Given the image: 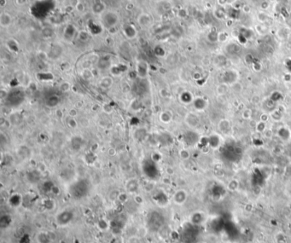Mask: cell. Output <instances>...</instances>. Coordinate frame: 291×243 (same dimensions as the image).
<instances>
[{
    "label": "cell",
    "mask_w": 291,
    "mask_h": 243,
    "mask_svg": "<svg viewBox=\"0 0 291 243\" xmlns=\"http://www.w3.org/2000/svg\"><path fill=\"white\" fill-rule=\"evenodd\" d=\"M12 222V218L9 215H4L0 218V226L2 228H7Z\"/></svg>",
    "instance_id": "obj_12"
},
{
    "label": "cell",
    "mask_w": 291,
    "mask_h": 243,
    "mask_svg": "<svg viewBox=\"0 0 291 243\" xmlns=\"http://www.w3.org/2000/svg\"><path fill=\"white\" fill-rule=\"evenodd\" d=\"M73 213L69 210H64L63 212L59 213L56 217L57 223L61 226L67 225L73 220Z\"/></svg>",
    "instance_id": "obj_4"
},
{
    "label": "cell",
    "mask_w": 291,
    "mask_h": 243,
    "mask_svg": "<svg viewBox=\"0 0 291 243\" xmlns=\"http://www.w3.org/2000/svg\"><path fill=\"white\" fill-rule=\"evenodd\" d=\"M44 206L48 210H52L53 208L55 207V203L52 200H46L44 203Z\"/></svg>",
    "instance_id": "obj_20"
},
{
    "label": "cell",
    "mask_w": 291,
    "mask_h": 243,
    "mask_svg": "<svg viewBox=\"0 0 291 243\" xmlns=\"http://www.w3.org/2000/svg\"><path fill=\"white\" fill-rule=\"evenodd\" d=\"M71 145L73 150H79L82 146V138L79 136H73L71 140Z\"/></svg>",
    "instance_id": "obj_11"
},
{
    "label": "cell",
    "mask_w": 291,
    "mask_h": 243,
    "mask_svg": "<svg viewBox=\"0 0 291 243\" xmlns=\"http://www.w3.org/2000/svg\"><path fill=\"white\" fill-rule=\"evenodd\" d=\"M202 220H203L202 215L201 214V213H194L193 216H192L191 222L193 224L198 225V224H200L202 222Z\"/></svg>",
    "instance_id": "obj_17"
},
{
    "label": "cell",
    "mask_w": 291,
    "mask_h": 243,
    "mask_svg": "<svg viewBox=\"0 0 291 243\" xmlns=\"http://www.w3.org/2000/svg\"><path fill=\"white\" fill-rule=\"evenodd\" d=\"M126 189H127L128 193H135L138 189V182L136 179L128 180L127 184H126Z\"/></svg>",
    "instance_id": "obj_8"
},
{
    "label": "cell",
    "mask_w": 291,
    "mask_h": 243,
    "mask_svg": "<svg viewBox=\"0 0 291 243\" xmlns=\"http://www.w3.org/2000/svg\"><path fill=\"white\" fill-rule=\"evenodd\" d=\"M113 85V79L110 77H104L100 80L99 86L103 90H108Z\"/></svg>",
    "instance_id": "obj_10"
},
{
    "label": "cell",
    "mask_w": 291,
    "mask_h": 243,
    "mask_svg": "<svg viewBox=\"0 0 291 243\" xmlns=\"http://www.w3.org/2000/svg\"><path fill=\"white\" fill-rule=\"evenodd\" d=\"M154 200H156V203L158 205H160V206H165L167 203V201H168V199H167V195L163 192H158V193H156L154 195Z\"/></svg>",
    "instance_id": "obj_9"
},
{
    "label": "cell",
    "mask_w": 291,
    "mask_h": 243,
    "mask_svg": "<svg viewBox=\"0 0 291 243\" xmlns=\"http://www.w3.org/2000/svg\"><path fill=\"white\" fill-rule=\"evenodd\" d=\"M165 218L160 213L153 211L148 216V226L153 231H158L162 228Z\"/></svg>",
    "instance_id": "obj_2"
},
{
    "label": "cell",
    "mask_w": 291,
    "mask_h": 243,
    "mask_svg": "<svg viewBox=\"0 0 291 243\" xmlns=\"http://www.w3.org/2000/svg\"><path fill=\"white\" fill-rule=\"evenodd\" d=\"M30 242H31V239H30L28 235H25L20 239L19 243H30Z\"/></svg>",
    "instance_id": "obj_22"
},
{
    "label": "cell",
    "mask_w": 291,
    "mask_h": 243,
    "mask_svg": "<svg viewBox=\"0 0 291 243\" xmlns=\"http://www.w3.org/2000/svg\"><path fill=\"white\" fill-rule=\"evenodd\" d=\"M69 194L72 198L79 200L86 196L90 191V184L86 179H79L69 187Z\"/></svg>",
    "instance_id": "obj_1"
},
{
    "label": "cell",
    "mask_w": 291,
    "mask_h": 243,
    "mask_svg": "<svg viewBox=\"0 0 291 243\" xmlns=\"http://www.w3.org/2000/svg\"><path fill=\"white\" fill-rule=\"evenodd\" d=\"M186 199H187V194L183 189L178 190L177 192H175V194H173V200L178 205L184 204Z\"/></svg>",
    "instance_id": "obj_5"
},
{
    "label": "cell",
    "mask_w": 291,
    "mask_h": 243,
    "mask_svg": "<svg viewBox=\"0 0 291 243\" xmlns=\"http://www.w3.org/2000/svg\"><path fill=\"white\" fill-rule=\"evenodd\" d=\"M97 226H98V228H99L100 229H102V230H106V229H108V227H110V223H107L105 220L102 219V220H100V221L98 222Z\"/></svg>",
    "instance_id": "obj_19"
},
{
    "label": "cell",
    "mask_w": 291,
    "mask_h": 243,
    "mask_svg": "<svg viewBox=\"0 0 291 243\" xmlns=\"http://www.w3.org/2000/svg\"><path fill=\"white\" fill-rule=\"evenodd\" d=\"M179 155H180V157L182 158V159H184V160H187L188 158L190 157L189 151L185 150V149H183V150L180 151V154Z\"/></svg>",
    "instance_id": "obj_21"
},
{
    "label": "cell",
    "mask_w": 291,
    "mask_h": 243,
    "mask_svg": "<svg viewBox=\"0 0 291 243\" xmlns=\"http://www.w3.org/2000/svg\"><path fill=\"white\" fill-rule=\"evenodd\" d=\"M143 172H144V174L148 178L151 179L156 178L159 175L156 163L154 162L151 159L145 160L144 163L143 164Z\"/></svg>",
    "instance_id": "obj_3"
},
{
    "label": "cell",
    "mask_w": 291,
    "mask_h": 243,
    "mask_svg": "<svg viewBox=\"0 0 291 243\" xmlns=\"http://www.w3.org/2000/svg\"><path fill=\"white\" fill-rule=\"evenodd\" d=\"M185 121L186 124L190 126V127H196L199 124V119L198 117L196 116V115L190 113L188 114L187 116L185 117Z\"/></svg>",
    "instance_id": "obj_7"
},
{
    "label": "cell",
    "mask_w": 291,
    "mask_h": 243,
    "mask_svg": "<svg viewBox=\"0 0 291 243\" xmlns=\"http://www.w3.org/2000/svg\"><path fill=\"white\" fill-rule=\"evenodd\" d=\"M160 120L164 124H168L172 120V115L168 112H162L160 115Z\"/></svg>",
    "instance_id": "obj_16"
},
{
    "label": "cell",
    "mask_w": 291,
    "mask_h": 243,
    "mask_svg": "<svg viewBox=\"0 0 291 243\" xmlns=\"http://www.w3.org/2000/svg\"><path fill=\"white\" fill-rule=\"evenodd\" d=\"M22 202V200H21V196L19 195V194H14L11 196V198L9 199V203L12 207H19L20 205L21 204Z\"/></svg>",
    "instance_id": "obj_13"
},
{
    "label": "cell",
    "mask_w": 291,
    "mask_h": 243,
    "mask_svg": "<svg viewBox=\"0 0 291 243\" xmlns=\"http://www.w3.org/2000/svg\"><path fill=\"white\" fill-rule=\"evenodd\" d=\"M12 94L14 95L15 98H10V97L6 98L9 103H10L12 106H17V105H19L20 103L22 102V101L24 99L23 93L19 91V92H12Z\"/></svg>",
    "instance_id": "obj_6"
},
{
    "label": "cell",
    "mask_w": 291,
    "mask_h": 243,
    "mask_svg": "<svg viewBox=\"0 0 291 243\" xmlns=\"http://www.w3.org/2000/svg\"><path fill=\"white\" fill-rule=\"evenodd\" d=\"M59 101L60 100H59V98L57 96H50L45 101V104L48 107H54L59 103Z\"/></svg>",
    "instance_id": "obj_15"
},
{
    "label": "cell",
    "mask_w": 291,
    "mask_h": 243,
    "mask_svg": "<svg viewBox=\"0 0 291 243\" xmlns=\"http://www.w3.org/2000/svg\"><path fill=\"white\" fill-rule=\"evenodd\" d=\"M37 241H38L39 243H50V236H49V235L47 233L41 232V233H39L38 235V236H37Z\"/></svg>",
    "instance_id": "obj_14"
},
{
    "label": "cell",
    "mask_w": 291,
    "mask_h": 243,
    "mask_svg": "<svg viewBox=\"0 0 291 243\" xmlns=\"http://www.w3.org/2000/svg\"><path fill=\"white\" fill-rule=\"evenodd\" d=\"M67 125L71 129H75L78 126L77 121L75 120V119L73 117H70V116L67 119Z\"/></svg>",
    "instance_id": "obj_18"
}]
</instances>
